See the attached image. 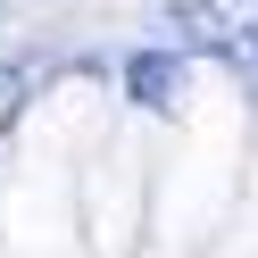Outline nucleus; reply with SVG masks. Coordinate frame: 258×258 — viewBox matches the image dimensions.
Returning <instances> with one entry per match:
<instances>
[{
  "mask_svg": "<svg viewBox=\"0 0 258 258\" xmlns=\"http://www.w3.org/2000/svg\"><path fill=\"white\" fill-rule=\"evenodd\" d=\"M125 84H134V100L167 108V100H175V84H183V58H167V50H142L134 67H125Z\"/></svg>",
  "mask_w": 258,
  "mask_h": 258,
  "instance_id": "obj_1",
  "label": "nucleus"
},
{
  "mask_svg": "<svg viewBox=\"0 0 258 258\" xmlns=\"http://www.w3.org/2000/svg\"><path fill=\"white\" fill-rule=\"evenodd\" d=\"M17 92H25V84H17V75H9V67H0V125L17 117Z\"/></svg>",
  "mask_w": 258,
  "mask_h": 258,
  "instance_id": "obj_2",
  "label": "nucleus"
}]
</instances>
